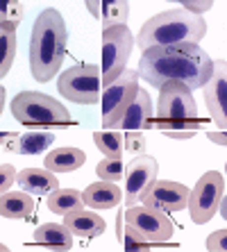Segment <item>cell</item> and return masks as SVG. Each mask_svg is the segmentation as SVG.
<instances>
[{
  "label": "cell",
  "instance_id": "3",
  "mask_svg": "<svg viewBox=\"0 0 227 252\" xmlns=\"http://www.w3.org/2000/svg\"><path fill=\"white\" fill-rule=\"evenodd\" d=\"M204 34H207L204 18L180 7V9H168V12H162L157 16L148 18L134 43L141 50L198 46L204 39Z\"/></svg>",
  "mask_w": 227,
  "mask_h": 252
},
{
  "label": "cell",
  "instance_id": "5",
  "mask_svg": "<svg viewBox=\"0 0 227 252\" xmlns=\"http://www.w3.org/2000/svg\"><path fill=\"white\" fill-rule=\"evenodd\" d=\"M173 220L168 214L152 207H128L125 211V250H136L143 243H166L173 236Z\"/></svg>",
  "mask_w": 227,
  "mask_h": 252
},
{
  "label": "cell",
  "instance_id": "8",
  "mask_svg": "<svg viewBox=\"0 0 227 252\" xmlns=\"http://www.w3.org/2000/svg\"><path fill=\"white\" fill-rule=\"evenodd\" d=\"M132 32L128 25H118V28L102 30V89H107L123 70L128 68V59L132 55Z\"/></svg>",
  "mask_w": 227,
  "mask_h": 252
},
{
  "label": "cell",
  "instance_id": "30",
  "mask_svg": "<svg viewBox=\"0 0 227 252\" xmlns=\"http://www.w3.org/2000/svg\"><path fill=\"white\" fill-rule=\"evenodd\" d=\"M16 177H18V173L14 170L12 164H2V168H0V191H2V193H7V191H9V187H12V184H16Z\"/></svg>",
  "mask_w": 227,
  "mask_h": 252
},
{
  "label": "cell",
  "instance_id": "22",
  "mask_svg": "<svg viewBox=\"0 0 227 252\" xmlns=\"http://www.w3.org/2000/svg\"><path fill=\"white\" fill-rule=\"evenodd\" d=\"M46 205L53 214L66 216V214H73L77 209H84V200H82V193L75 189H55V191L48 193Z\"/></svg>",
  "mask_w": 227,
  "mask_h": 252
},
{
  "label": "cell",
  "instance_id": "7",
  "mask_svg": "<svg viewBox=\"0 0 227 252\" xmlns=\"http://www.w3.org/2000/svg\"><path fill=\"white\" fill-rule=\"evenodd\" d=\"M57 91L70 102L77 105H96L102 95V73L100 66L77 64L59 73Z\"/></svg>",
  "mask_w": 227,
  "mask_h": 252
},
{
  "label": "cell",
  "instance_id": "19",
  "mask_svg": "<svg viewBox=\"0 0 227 252\" xmlns=\"http://www.w3.org/2000/svg\"><path fill=\"white\" fill-rule=\"evenodd\" d=\"M36 209V202L32 193L18 191V193H2L0 195V214L7 220H28Z\"/></svg>",
  "mask_w": 227,
  "mask_h": 252
},
{
  "label": "cell",
  "instance_id": "4",
  "mask_svg": "<svg viewBox=\"0 0 227 252\" xmlns=\"http://www.w3.org/2000/svg\"><path fill=\"white\" fill-rule=\"evenodd\" d=\"M157 127L162 129H193L198 132L202 123L198 121V105L193 94L182 82H166L159 89Z\"/></svg>",
  "mask_w": 227,
  "mask_h": 252
},
{
  "label": "cell",
  "instance_id": "16",
  "mask_svg": "<svg viewBox=\"0 0 227 252\" xmlns=\"http://www.w3.org/2000/svg\"><path fill=\"white\" fill-rule=\"evenodd\" d=\"M82 200H84V207L94 211L100 209H114L123 202V191L116 187L114 182H94L89 184L84 191H82Z\"/></svg>",
  "mask_w": 227,
  "mask_h": 252
},
{
  "label": "cell",
  "instance_id": "18",
  "mask_svg": "<svg viewBox=\"0 0 227 252\" xmlns=\"http://www.w3.org/2000/svg\"><path fill=\"white\" fill-rule=\"evenodd\" d=\"M87 9L94 14V16L100 18L102 30L125 25L128 14H130V5L125 2V0H111V2H102V0H87Z\"/></svg>",
  "mask_w": 227,
  "mask_h": 252
},
{
  "label": "cell",
  "instance_id": "28",
  "mask_svg": "<svg viewBox=\"0 0 227 252\" xmlns=\"http://www.w3.org/2000/svg\"><path fill=\"white\" fill-rule=\"evenodd\" d=\"M146 146H148V141L143 136V132H128L125 134V148L132 155H136V157L146 153Z\"/></svg>",
  "mask_w": 227,
  "mask_h": 252
},
{
  "label": "cell",
  "instance_id": "13",
  "mask_svg": "<svg viewBox=\"0 0 227 252\" xmlns=\"http://www.w3.org/2000/svg\"><path fill=\"white\" fill-rule=\"evenodd\" d=\"M202 89H204V100H207L211 118L221 127V132H225V127H227V64H225V59L214 62V70H211L209 82L204 84Z\"/></svg>",
  "mask_w": 227,
  "mask_h": 252
},
{
  "label": "cell",
  "instance_id": "29",
  "mask_svg": "<svg viewBox=\"0 0 227 252\" xmlns=\"http://www.w3.org/2000/svg\"><path fill=\"white\" fill-rule=\"evenodd\" d=\"M207 250L209 252H225L227 250V229H218L207 239Z\"/></svg>",
  "mask_w": 227,
  "mask_h": 252
},
{
  "label": "cell",
  "instance_id": "23",
  "mask_svg": "<svg viewBox=\"0 0 227 252\" xmlns=\"http://www.w3.org/2000/svg\"><path fill=\"white\" fill-rule=\"evenodd\" d=\"M55 143L53 132H25L18 139V155H41Z\"/></svg>",
  "mask_w": 227,
  "mask_h": 252
},
{
  "label": "cell",
  "instance_id": "12",
  "mask_svg": "<svg viewBox=\"0 0 227 252\" xmlns=\"http://www.w3.org/2000/svg\"><path fill=\"white\" fill-rule=\"evenodd\" d=\"M189 193L191 189H187L184 184L173 182V180H155L152 187L143 193V205L152 207V209H162L166 214H175V211L187 209Z\"/></svg>",
  "mask_w": 227,
  "mask_h": 252
},
{
  "label": "cell",
  "instance_id": "14",
  "mask_svg": "<svg viewBox=\"0 0 227 252\" xmlns=\"http://www.w3.org/2000/svg\"><path fill=\"white\" fill-rule=\"evenodd\" d=\"M152 125V102L150 94L146 89L139 87V94L134 98V102L128 107V112L123 114V118L116 123V127L125 129V132H143Z\"/></svg>",
  "mask_w": 227,
  "mask_h": 252
},
{
  "label": "cell",
  "instance_id": "10",
  "mask_svg": "<svg viewBox=\"0 0 227 252\" xmlns=\"http://www.w3.org/2000/svg\"><path fill=\"white\" fill-rule=\"evenodd\" d=\"M223 195H225V177H223V173H218V170L204 173L195 182V187L191 189V193H189L187 209L191 214L193 223L195 225L209 223L216 216V211H218V202H221Z\"/></svg>",
  "mask_w": 227,
  "mask_h": 252
},
{
  "label": "cell",
  "instance_id": "9",
  "mask_svg": "<svg viewBox=\"0 0 227 252\" xmlns=\"http://www.w3.org/2000/svg\"><path fill=\"white\" fill-rule=\"evenodd\" d=\"M139 94V73L125 68L107 89H102L100 102H102V127H116V123L128 112Z\"/></svg>",
  "mask_w": 227,
  "mask_h": 252
},
{
  "label": "cell",
  "instance_id": "21",
  "mask_svg": "<svg viewBox=\"0 0 227 252\" xmlns=\"http://www.w3.org/2000/svg\"><path fill=\"white\" fill-rule=\"evenodd\" d=\"M34 243L50 250H70L73 248V234L66 225L43 223L34 229Z\"/></svg>",
  "mask_w": 227,
  "mask_h": 252
},
{
  "label": "cell",
  "instance_id": "32",
  "mask_svg": "<svg viewBox=\"0 0 227 252\" xmlns=\"http://www.w3.org/2000/svg\"><path fill=\"white\" fill-rule=\"evenodd\" d=\"M163 134L170 136V139L187 141V139H193V136H195V132H193V129H163Z\"/></svg>",
  "mask_w": 227,
  "mask_h": 252
},
{
  "label": "cell",
  "instance_id": "24",
  "mask_svg": "<svg viewBox=\"0 0 227 252\" xmlns=\"http://www.w3.org/2000/svg\"><path fill=\"white\" fill-rule=\"evenodd\" d=\"M94 141L98 150L105 157H114V159H121L123 153H125V136L121 132H114V129H102V132H96Z\"/></svg>",
  "mask_w": 227,
  "mask_h": 252
},
{
  "label": "cell",
  "instance_id": "35",
  "mask_svg": "<svg viewBox=\"0 0 227 252\" xmlns=\"http://www.w3.org/2000/svg\"><path fill=\"white\" fill-rule=\"evenodd\" d=\"M218 211H221L223 218H227V198H225V195H223L221 202H218Z\"/></svg>",
  "mask_w": 227,
  "mask_h": 252
},
{
  "label": "cell",
  "instance_id": "33",
  "mask_svg": "<svg viewBox=\"0 0 227 252\" xmlns=\"http://www.w3.org/2000/svg\"><path fill=\"white\" fill-rule=\"evenodd\" d=\"M18 139H21V134H2V148L18 155Z\"/></svg>",
  "mask_w": 227,
  "mask_h": 252
},
{
  "label": "cell",
  "instance_id": "17",
  "mask_svg": "<svg viewBox=\"0 0 227 252\" xmlns=\"http://www.w3.org/2000/svg\"><path fill=\"white\" fill-rule=\"evenodd\" d=\"M16 184L21 191H28L32 195H48L50 191L59 189L57 175L48 168H23L16 177Z\"/></svg>",
  "mask_w": 227,
  "mask_h": 252
},
{
  "label": "cell",
  "instance_id": "25",
  "mask_svg": "<svg viewBox=\"0 0 227 252\" xmlns=\"http://www.w3.org/2000/svg\"><path fill=\"white\" fill-rule=\"evenodd\" d=\"M96 173L102 182H121L123 175H125V164L121 159H114V157H105L102 161H98L96 166Z\"/></svg>",
  "mask_w": 227,
  "mask_h": 252
},
{
  "label": "cell",
  "instance_id": "20",
  "mask_svg": "<svg viewBox=\"0 0 227 252\" xmlns=\"http://www.w3.org/2000/svg\"><path fill=\"white\" fill-rule=\"evenodd\" d=\"M87 161V155L80 148L66 146V148H55L46 155L43 159V166L53 173H70V170H77L82 164Z\"/></svg>",
  "mask_w": 227,
  "mask_h": 252
},
{
  "label": "cell",
  "instance_id": "2",
  "mask_svg": "<svg viewBox=\"0 0 227 252\" xmlns=\"http://www.w3.org/2000/svg\"><path fill=\"white\" fill-rule=\"evenodd\" d=\"M66 23L64 16L48 7L36 16L30 39V70L36 82H50L59 73L66 55Z\"/></svg>",
  "mask_w": 227,
  "mask_h": 252
},
{
  "label": "cell",
  "instance_id": "1",
  "mask_svg": "<svg viewBox=\"0 0 227 252\" xmlns=\"http://www.w3.org/2000/svg\"><path fill=\"white\" fill-rule=\"evenodd\" d=\"M211 70L214 59L200 46H177L143 50L136 73L155 89L166 82H182L189 91H200L209 82Z\"/></svg>",
  "mask_w": 227,
  "mask_h": 252
},
{
  "label": "cell",
  "instance_id": "34",
  "mask_svg": "<svg viewBox=\"0 0 227 252\" xmlns=\"http://www.w3.org/2000/svg\"><path fill=\"white\" fill-rule=\"evenodd\" d=\"M207 139L214 141V143H218V146H225V143H227L225 132H207Z\"/></svg>",
  "mask_w": 227,
  "mask_h": 252
},
{
  "label": "cell",
  "instance_id": "11",
  "mask_svg": "<svg viewBox=\"0 0 227 252\" xmlns=\"http://www.w3.org/2000/svg\"><path fill=\"white\" fill-rule=\"evenodd\" d=\"M157 159L150 157V155H139V157L132 159V164H128L125 168V198L123 202L128 207L136 205L143 193L152 187V182L157 180Z\"/></svg>",
  "mask_w": 227,
  "mask_h": 252
},
{
  "label": "cell",
  "instance_id": "27",
  "mask_svg": "<svg viewBox=\"0 0 227 252\" xmlns=\"http://www.w3.org/2000/svg\"><path fill=\"white\" fill-rule=\"evenodd\" d=\"M23 14H25V7L16 0L7 2L0 12V30H9V32H16L18 23L23 21Z\"/></svg>",
  "mask_w": 227,
  "mask_h": 252
},
{
  "label": "cell",
  "instance_id": "6",
  "mask_svg": "<svg viewBox=\"0 0 227 252\" xmlns=\"http://www.w3.org/2000/svg\"><path fill=\"white\" fill-rule=\"evenodd\" d=\"M12 114L23 125H68L70 114L59 100L39 91H21L12 100Z\"/></svg>",
  "mask_w": 227,
  "mask_h": 252
},
{
  "label": "cell",
  "instance_id": "15",
  "mask_svg": "<svg viewBox=\"0 0 227 252\" xmlns=\"http://www.w3.org/2000/svg\"><path fill=\"white\" fill-rule=\"evenodd\" d=\"M64 225L70 229V234L80 239H96L107 229L105 218L98 216V211L94 209H77L73 214H66Z\"/></svg>",
  "mask_w": 227,
  "mask_h": 252
},
{
  "label": "cell",
  "instance_id": "31",
  "mask_svg": "<svg viewBox=\"0 0 227 252\" xmlns=\"http://www.w3.org/2000/svg\"><path fill=\"white\" fill-rule=\"evenodd\" d=\"M211 7H214L211 0H184L182 2V9H187V12L195 14V16H202L204 12H209Z\"/></svg>",
  "mask_w": 227,
  "mask_h": 252
},
{
  "label": "cell",
  "instance_id": "26",
  "mask_svg": "<svg viewBox=\"0 0 227 252\" xmlns=\"http://www.w3.org/2000/svg\"><path fill=\"white\" fill-rule=\"evenodd\" d=\"M0 48H2V62H0V73L7 75L16 57V34L9 30H0Z\"/></svg>",
  "mask_w": 227,
  "mask_h": 252
}]
</instances>
